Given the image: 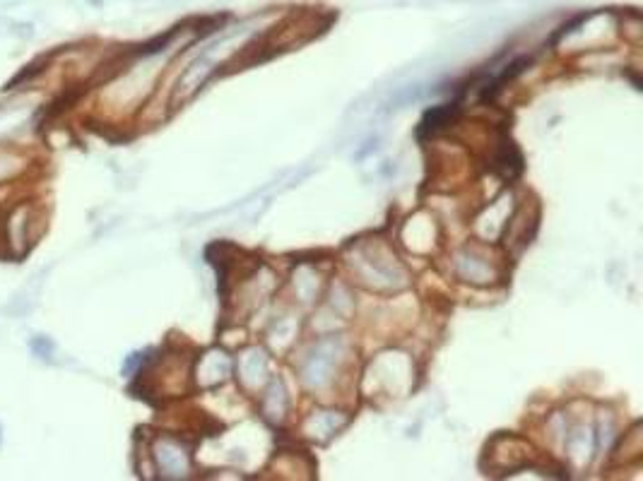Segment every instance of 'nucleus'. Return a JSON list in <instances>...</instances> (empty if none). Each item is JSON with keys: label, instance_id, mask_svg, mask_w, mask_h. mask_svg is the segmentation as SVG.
<instances>
[{"label": "nucleus", "instance_id": "obj_1", "mask_svg": "<svg viewBox=\"0 0 643 481\" xmlns=\"http://www.w3.org/2000/svg\"><path fill=\"white\" fill-rule=\"evenodd\" d=\"M34 229H37V207L29 203L15 205L3 222V241L8 253L22 258L32 248Z\"/></svg>", "mask_w": 643, "mask_h": 481}, {"label": "nucleus", "instance_id": "obj_2", "mask_svg": "<svg viewBox=\"0 0 643 481\" xmlns=\"http://www.w3.org/2000/svg\"><path fill=\"white\" fill-rule=\"evenodd\" d=\"M29 166L32 164H29V157L25 152L0 150V186H3V183L15 181V178H20L29 169Z\"/></svg>", "mask_w": 643, "mask_h": 481}, {"label": "nucleus", "instance_id": "obj_3", "mask_svg": "<svg viewBox=\"0 0 643 481\" xmlns=\"http://www.w3.org/2000/svg\"><path fill=\"white\" fill-rule=\"evenodd\" d=\"M32 349H34V352H37V354L44 356V359H49V354H51L53 344H51L49 340H46V337H39V340H34V342H32Z\"/></svg>", "mask_w": 643, "mask_h": 481}, {"label": "nucleus", "instance_id": "obj_4", "mask_svg": "<svg viewBox=\"0 0 643 481\" xmlns=\"http://www.w3.org/2000/svg\"><path fill=\"white\" fill-rule=\"evenodd\" d=\"M5 116H8V111H5V109H0V121H3V118Z\"/></svg>", "mask_w": 643, "mask_h": 481}]
</instances>
